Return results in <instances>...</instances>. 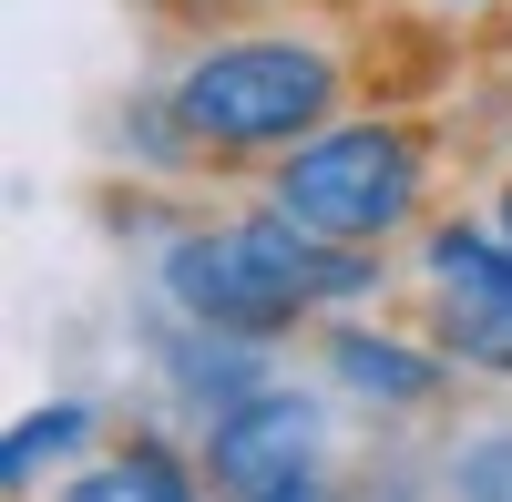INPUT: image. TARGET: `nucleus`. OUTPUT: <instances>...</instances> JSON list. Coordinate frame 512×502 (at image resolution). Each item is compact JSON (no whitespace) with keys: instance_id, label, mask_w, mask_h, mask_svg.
Instances as JSON below:
<instances>
[{"instance_id":"1","label":"nucleus","mask_w":512,"mask_h":502,"mask_svg":"<svg viewBox=\"0 0 512 502\" xmlns=\"http://www.w3.org/2000/svg\"><path fill=\"white\" fill-rule=\"evenodd\" d=\"M349 103V52L297 21H216L164 72V113L195 164H277Z\"/></svg>"},{"instance_id":"2","label":"nucleus","mask_w":512,"mask_h":502,"mask_svg":"<svg viewBox=\"0 0 512 502\" xmlns=\"http://www.w3.org/2000/svg\"><path fill=\"white\" fill-rule=\"evenodd\" d=\"M369 287H379L369 246H328L297 216H277V205L185 226L164 246V298H175V318L226 328V339H277V328H297L308 308H349Z\"/></svg>"},{"instance_id":"3","label":"nucleus","mask_w":512,"mask_h":502,"mask_svg":"<svg viewBox=\"0 0 512 502\" xmlns=\"http://www.w3.org/2000/svg\"><path fill=\"white\" fill-rule=\"evenodd\" d=\"M267 205L328 246H390L431 205V134L410 113H338L267 164Z\"/></svg>"},{"instance_id":"4","label":"nucleus","mask_w":512,"mask_h":502,"mask_svg":"<svg viewBox=\"0 0 512 502\" xmlns=\"http://www.w3.org/2000/svg\"><path fill=\"white\" fill-rule=\"evenodd\" d=\"M420 277H431V328L461 369H512V236L482 216H451L420 236Z\"/></svg>"},{"instance_id":"5","label":"nucleus","mask_w":512,"mask_h":502,"mask_svg":"<svg viewBox=\"0 0 512 502\" xmlns=\"http://www.w3.org/2000/svg\"><path fill=\"white\" fill-rule=\"evenodd\" d=\"M308 462H318V400L308 390H246L236 410L205 421V472H216V492H236V502L297 482Z\"/></svg>"},{"instance_id":"6","label":"nucleus","mask_w":512,"mask_h":502,"mask_svg":"<svg viewBox=\"0 0 512 502\" xmlns=\"http://www.w3.org/2000/svg\"><path fill=\"white\" fill-rule=\"evenodd\" d=\"M328 380L379 410H420V400H441V359L390 339V328H328Z\"/></svg>"},{"instance_id":"7","label":"nucleus","mask_w":512,"mask_h":502,"mask_svg":"<svg viewBox=\"0 0 512 502\" xmlns=\"http://www.w3.org/2000/svg\"><path fill=\"white\" fill-rule=\"evenodd\" d=\"M62 502H205V492H195V472H185L164 441H134V451H113V462L72 472Z\"/></svg>"},{"instance_id":"8","label":"nucleus","mask_w":512,"mask_h":502,"mask_svg":"<svg viewBox=\"0 0 512 502\" xmlns=\"http://www.w3.org/2000/svg\"><path fill=\"white\" fill-rule=\"evenodd\" d=\"M82 441H93V400H52V410H31V421L0 441V482L31 492V482H41V462H72Z\"/></svg>"},{"instance_id":"9","label":"nucleus","mask_w":512,"mask_h":502,"mask_svg":"<svg viewBox=\"0 0 512 502\" xmlns=\"http://www.w3.org/2000/svg\"><path fill=\"white\" fill-rule=\"evenodd\" d=\"M451 502H512V431H482L451 451Z\"/></svg>"},{"instance_id":"10","label":"nucleus","mask_w":512,"mask_h":502,"mask_svg":"<svg viewBox=\"0 0 512 502\" xmlns=\"http://www.w3.org/2000/svg\"><path fill=\"white\" fill-rule=\"evenodd\" d=\"M256 502H328V492H318V472H297V482H277V492H256Z\"/></svg>"},{"instance_id":"11","label":"nucleus","mask_w":512,"mask_h":502,"mask_svg":"<svg viewBox=\"0 0 512 502\" xmlns=\"http://www.w3.org/2000/svg\"><path fill=\"white\" fill-rule=\"evenodd\" d=\"M492 226H502V236H512V185H502V205H492Z\"/></svg>"},{"instance_id":"12","label":"nucleus","mask_w":512,"mask_h":502,"mask_svg":"<svg viewBox=\"0 0 512 502\" xmlns=\"http://www.w3.org/2000/svg\"><path fill=\"white\" fill-rule=\"evenodd\" d=\"M451 11H492V0H451Z\"/></svg>"}]
</instances>
